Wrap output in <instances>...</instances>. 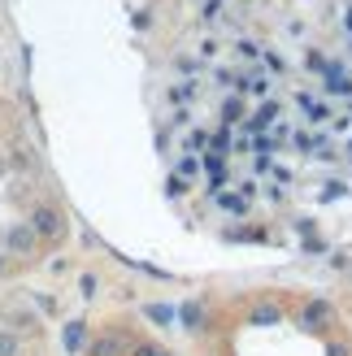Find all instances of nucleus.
Masks as SVG:
<instances>
[{
  "mask_svg": "<svg viewBox=\"0 0 352 356\" xmlns=\"http://www.w3.org/2000/svg\"><path fill=\"white\" fill-rule=\"evenodd\" d=\"M191 92H196V87H191V83H183V87H174V92H170V96H174V100H187Z\"/></svg>",
  "mask_w": 352,
  "mask_h": 356,
  "instance_id": "18",
  "label": "nucleus"
},
{
  "mask_svg": "<svg viewBox=\"0 0 352 356\" xmlns=\"http://www.w3.org/2000/svg\"><path fill=\"white\" fill-rule=\"evenodd\" d=\"M83 348H87V322H70V326H65V352L79 356Z\"/></svg>",
  "mask_w": 352,
  "mask_h": 356,
  "instance_id": "7",
  "label": "nucleus"
},
{
  "mask_svg": "<svg viewBox=\"0 0 352 356\" xmlns=\"http://www.w3.org/2000/svg\"><path fill=\"white\" fill-rule=\"evenodd\" d=\"M26 226L35 230V239H40V243H57V239H65V213H61L57 204H35L31 218H26Z\"/></svg>",
  "mask_w": 352,
  "mask_h": 356,
  "instance_id": "1",
  "label": "nucleus"
},
{
  "mask_svg": "<svg viewBox=\"0 0 352 356\" xmlns=\"http://www.w3.org/2000/svg\"><path fill=\"white\" fill-rule=\"evenodd\" d=\"M0 356H22V339L13 330H0Z\"/></svg>",
  "mask_w": 352,
  "mask_h": 356,
  "instance_id": "10",
  "label": "nucleus"
},
{
  "mask_svg": "<svg viewBox=\"0 0 352 356\" xmlns=\"http://www.w3.org/2000/svg\"><path fill=\"white\" fill-rule=\"evenodd\" d=\"M200 174V165H196V156H183V161H179V178H183V183H187V178H196Z\"/></svg>",
  "mask_w": 352,
  "mask_h": 356,
  "instance_id": "11",
  "label": "nucleus"
},
{
  "mask_svg": "<svg viewBox=\"0 0 352 356\" xmlns=\"http://www.w3.org/2000/svg\"><path fill=\"white\" fill-rule=\"evenodd\" d=\"M222 204H226V209H231V213H248V204H243V200H239V195H222Z\"/></svg>",
  "mask_w": 352,
  "mask_h": 356,
  "instance_id": "15",
  "label": "nucleus"
},
{
  "mask_svg": "<svg viewBox=\"0 0 352 356\" xmlns=\"http://www.w3.org/2000/svg\"><path fill=\"white\" fill-rule=\"evenodd\" d=\"M274 118H278V100H266V104H261V109L253 113V122H248V127H253V131H261V127H270Z\"/></svg>",
  "mask_w": 352,
  "mask_h": 356,
  "instance_id": "9",
  "label": "nucleus"
},
{
  "mask_svg": "<svg viewBox=\"0 0 352 356\" xmlns=\"http://www.w3.org/2000/svg\"><path fill=\"white\" fill-rule=\"evenodd\" d=\"M79 287H83V296H96V291H100V278H96V274H83Z\"/></svg>",
  "mask_w": 352,
  "mask_h": 356,
  "instance_id": "12",
  "label": "nucleus"
},
{
  "mask_svg": "<svg viewBox=\"0 0 352 356\" xmlns=\"http://www.w3.org/2000/svg\"><path fill=\"white\" fill-rule=\"evenodd\" d=\"M179 322H183V330H191V334H200V330H209V313H205V305H179Z\"/></svg>",
  "mask_w": 352,
  "mask_h": 356,
  "instance_id": "4",
  "label": "nucleus"
},
{
  "mask_svg": "<svg viewBox=\"0 0 352 356\" xmlns=\"http://www.w3.org/2000/svg\"><path fill=\"white\" fill-rule=\"evenodd\" d=\"M248 322H253V326H278V322H283V309H278V305H266V300H261V305H253Z\"/></svg>",
  "mask_w": 352,
  "mask_h": 356,
  "instance_id": "6",
  "label": "nucleus"
},
{
  "mask_svg": "<svg viewBox=\"0 0 352 356\" xmlns=\"http://www.w3.org/2000/svg\"><path fill=\"white\" fill-rule=\"evenodd\" d=\"M166 191H170V195H183V191H187V183H183L179 174H170V183H166Z\"/></svg>",
  "mask_w": 352,
  "mask_h": 356,
  "instance_id": "16",
  "label": "nucleus"
},
{
  "mask_svg": "<svg viewBox=\"0 0 352 356\" xmlns=\"http://www.w3.org/2000/svg\"><path fill=\"white\" fill-rule=\"evenodd\" d=\"M218 9H222L218 0H209V5H205V13H200V17H205V22H214V17H218Z\"/></svg>",
  "mask_w": 352,
  "mask_h": 356,
  "instance_id": "17",
  "label": "nucleus"
},
{
  "mask_svg": "<svg viewBox=\"0 0 352 356\" xmlns=\"http://www.w3.org/2000/svg\"><path fill=\"white\" fill-rule=\"evenodd\" d=\"M135 356H170V352H166V348H157V343H139Z\"/></svg>",
  "mask_w": 352,
  "mask_h": 356,
  "instance_id": "14",
  "label": "nucleus"
},
{
  "mask_svg": "<svg viewBox=\"0 0 352 356\" xmlns=\"http://www.w3.org/2000/svg\"><path fill=\"white\" fill-rule=\"evenodd\" d=\"M144 317L157 322V326H174V322H179V309H174V305H148Z\"/></svg>",
  "mask_w": 352,
  "mask_h": 356,
  "instance_id": "8",
  "label": "nucleus"
},
{
  "mask_svg": "<svg viewBox=\"0 0 352 356\" xmlns=\"http://www.w3.org/2000/svg\"><path fill=\"white\" fill-rule=\"evenodd\" d=\"M35 248H40V239H35V230L26 222H9L0 230V252L5 257H35Z\"/></svg>",
  "mask_w": 352,
  "mask_h": 356,
  "instance_id": "2",
  "label": "nucleus"
},
{
  "mask_svg": "<svg viewBox=\"0 0 352 356\" xmlns=\"http://www.w3.org/2000/svg\"><path fill=\"white\" fill-rule=\"evenodd\" d=\"M127 352V343H122V334H96L92 343H87V356H122Z\"/></svg>",
  "mask_w": 352,
  "mask_h": 356,
  "instance_id": "5",
  "label": "nucleus"
},
{
  "mask_svg": "<svg viewBox=\"0 0 352 356\" xmlns=\"http://www.w3.org/2000/svg\"><path fill=\"white\" fill-rule=\"evenodd\" d=\"M330 322H335V305H330V300H309L301 309V326L305 330H318V326H330Z\"/></svg>",
  "mask_w": 352,
  "mask_h": 356,
  "instance_id": "3",
  "label": "nucleus"
},
{
  "mask_svg": "<svg viewBox=\"0 0 352 356\" xmlns=\"http://www.w3.org/2000/svg\"><path fill=\"white\" fill-rule=\"evenodd\" d=\"M248 92H270V79H253V83H243Z\"/></svg>",
  "mask_w": 352,
  "mask_h": 356,
  "instance_id": "19",
  "label": "nucleus"
},
{
  "mask_svg": "<svg viewBox=\"0 0 352 356\" xmlns=\"http://www.w3.org/2000/svg\"><path fill=\"white\" fill-rule=\"evenodd\" d=\"M0 274H9V257L5 252H0Z\"/></svg>",
  "mask_w": 352,
  "mask_h": 356,
  "instance_id": "21",
  "label": "nucleus"
},
{
  "mask_svg": "<svg viewBox=\"0 0 352 356\" xmlns=\"http://www.w3.org/2000/svg\"><path fill=\"white\" fill-rule=\"evenodd\" d=\"M222 118H226V122H239V118H243V104H239V100H226Z\"/></svg>",
  "mask_w": 352,
  "mask_h": 356,
  "instance_id": "13",
  "label": "nucleus"
},
{
  "mask_svg": "<svg viewBox=\"0 0 352 356\" xmlns=\"http://www.w3.org/2000/svg\"><path fill=\"white\" fill-rule=\"evenodd\" d=\"M326 356H352V348H348V343H330V352H326Z\"/></svg>",
  "mask_w": 352,
  "mask_h": 356,
  "instance_id": "20",
  "label": "nucleus"
}]
</instances>
